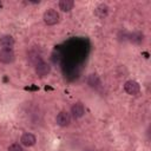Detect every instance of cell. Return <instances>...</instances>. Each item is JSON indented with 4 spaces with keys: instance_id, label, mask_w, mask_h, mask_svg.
I'll return each mask as SVG.
<instances>
[{
    "instance_id": "1",
    "label": "cell",
    "mask_w": 151,
    "mask_h": 151,
    "mask_svg": "<svg viewBox=\"0 0 151 151\" xmlns=\"http://www.w3.org/2000/svg\"><path fill=\"white\" fill-rule=\"evenodd\" d=\"M42 20L47 26H54L60 21V14L53 8H48L42 14Z\"/></svg>"
},
{
    "instance_id": "2",
    "label": "cell",
    "mask_w": 151,
    "mask_h": 151,
    "mask_svg": "<svg viewBox=\"0 0 151 151\" xmlns=\"http://www.w3.org/2000/svg\"><path fill=\"white\" fill-rule=\"evenodd\" d=\"M51 65L48 64V63H46V61H40V63H38L35 66H34V71H35V74L38 76V77H40V78H45V77H47L50 73H51Z\"/></svg>"
},
{
    "instance_id": "3",
    "label": "cell",
    "mask_w": 151,
    "mask_h": 151,
    "mask_svg": "<svg viewBox=\"0 0 151 151\" xmlns=\"http://www.w3.org/2000/svg\"><path fill=\"white\" fill-rule=\"evenodd\" d=\"M71 114L67 111H60L55 117V123L60 127H67L71 124Z\"/></svg>"
},
{
    "instance_id": "4",
    "label": "cell",
    "mask_w": 151,
    "mask_h": 151,
    "mask_svg": "<svg viewBox=\"0 0 151 151\" xmlns=\"http://www.w3.org/2000/svg\"><path fill=\"white\" fill-rule=\"evenodd\" d=\"M124 91L130 96H137L140 92V85L136 80H127L124 84Z\"/></svg>"
},
{
    "instance_id": "5",
    "label": "cell",
    "mask_w": 151,
    "mask_h": 151,
    "mask_svg": "<svg viewBox=\"0 0 151 151\" xmlns=\"http://www.w3.org/2000/svg\"><path fill=\"white\" fill-rule=\"evenodd\" d=\"M70 111H71L70 112L71 117H73L74 119H80V118H83L85 116V106L81 103H79V101L74 103L71 106V110Z\"/></svg>"
},
{
    "instance_id": "6",
    "label": "cell",
    "mask_w": 151,
    "mask_h": 151,
    "mask_svg": "<svg viewBox=\"0 0 151 151\" xmlns=\"http://www.w3.org/2000/svg\"><path fill=\"white\" fill-rule=\"evenodd\" d=\"M35 143H37V137L33 133H31V132H25L20 137V144L22 146L31 147V146L35 145Z\"/></svg>"
},
{
    "instance_id": "7",
    "label": "cell",
    "mask_w": 151,
    "mask_h": 151,
    "mask_svg": "<svg viewBox=\"0 0 151 151\" xmlns=\"http://www.w3.org/2000/svg\"><path fill=\"white\" fill-rule=\"evenodd\" d=\"M15 60V53L13 50H0V63L12 64Z\"/></svg>"
},
{
    "instance_id": "8",
    "label": "cell",
    "mask_w": 151,
    "mask_h": 151,
    "mask_svg": "<svg viewBox=\"0 0 151 151\" xmlns=\"http://www.w3.org/2000/svg\"><path fill=\"white\" fill-rule=\"evenodd\" d=\"M15 41L14 38L9 34H5L2 37H0V47L1 50H13Z\"/></svg>"
},
{
    "instance_id": "9",
    "label": "cell",
    "mask_w": 151,
    "mask_h": 151,
    "mask_svg": "<svg viewBox=\"0 0 151 151\" xmlns=\"http://www.w3.org/2000/svg\"><path fill=\"white\" fill-rule=\"evenodd\" d=\"M96 15L99 18V19H104L107 17L109 14V6L106 4H100L96 7V11H94Z\"/></svg>"
},
{
    "instance_id": "10",
    "label": "cell",
    "mask_w": 151,
    "mask_h": 151,
    "mask_svg": "<svg viewBox=\"0 0 151 151\" xmlns=\"http://www.w3.org/2000/svg\"><path fill=\"white\" fill-rule=\"evenodd\" d=\"M58 7L61 12H70L74 7V1L72 0H60L58 4Z\"/></svg>"
},
{
    "instance_id": "11",
    "label": "cell",
    "mask_w": 151,
    "mask_h": 151,
    "mask_svg": "<svg viewBox=\"0 0 151 151\" xmlns=\"http://www.w3.org/2000/svg\"><path fill=\"white\" fill-rule=\"evenodd\" d=\"M7 151H25V150L20 143H13L7 147Z\"/></svg>"
},
{
    "instance_id": "12",
    "label": "cell",
    "mask_w": 151,
    "mask_h": 151,
    "mask_svg": "<svg viewBox=\"0 0 151 151\" xmlns=\"http://www.w3.org/2000/svg\"><path fill=\"white\" fill-rule=\"evenodd\" d=\"M0 7H1V2H0Z\"/></svg>"
}]
</instances>
